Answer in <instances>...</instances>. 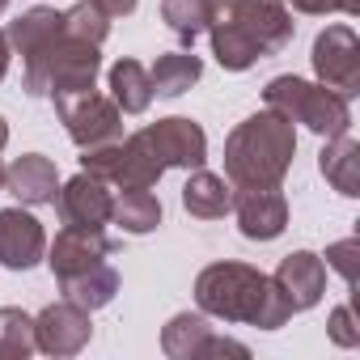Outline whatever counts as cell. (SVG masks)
I'll list each match as a JSON object with an SVG mask.
<instances>
[{
	"label": "cell",
	"mask_w": 360,
	"mask_h": 360,
	"mask_svg": "<svg viewBox=\"0 0 360 360\" xmlns=\"http://www.w3.org/2000/svg\"><path fill=\"white\" fill-rule=\"evenodd\" d=\"M204 34L225 72H246L259 60L280 56L292 43L297 22L284 0H212Z\"/></svg>",
	"instance_id": "cell-1"
},
{
	"label": "cell",
	"mask_w": 360,
	"mask_h": 360,
	"mask_svg": "<svg viewBox=\"0 0 360 360\" xmlns=\"http://www.w3.org/2000/svg\"><path fill=\"white\" fill-rule=\"evenodd\" d=\"M195 305L217 322H246L259 330H280L292 318V305L284 301L280 284L238 259L212 263L195 276Z\"/></svg>",
	"instance_id": "cell-2"
},
{
	"label": "cell",
	"mask_w": 360,
	"mask_h": 360,
	"mask_svg": "<svg viewBox=\"0 0 360 360\" xmlns=\"http://www.w3.org/2000/svg\"><path fill=\"white\" fill-rule=\"evenodd\" d=\"M297 157V127L263 106L225 136V178L233 187H280Z\"/></svg>",
	"instance_id": "cell-3"
},
{
	"label": "cell",
	"mask_w": 360,
	"mask_h": 360,
	"mask_svg": "<svg viewBox=\"0 0 360 360\" xmlns=\"http://www.w3.org/2000/svg\"><path fill=\"white\" fill-rule=\"evenodd\" d=\"M263 102L271 110H280L288 123H301L305 131L314 136H339V131H352V106L343 94L326 89L322 81H305V77H271L263 85Z\"/></svg>",
	"instance_id": "cell-4"
},
{
	"label": "cell",
	"mask_w": 360,
	"mask_h": 360,
	"mask_svg": "<svg viewBox=\"0 0 360 360\" xmlns=\"http://www.w3.org/2000/svg\"><path fill=\"white\" fill-rule=\"evenodd\" d=\"M81 169L106 178L110 187L119 191H153L161 183V157L153 153L148 136L144 131H131L115 144H98V148H81Z\"/></svg>",
	"instance_id": "cell-5"
},
{
	"label": "cell",
	"mask_w": 360,
	"mask_h": 360,
	"mask_svg": "<svg viewBox=\"0 0 360 360\" xmlns=\"http://www.w3.org/2000/svg\"><path fill=\"white\" fill-rule=\"evenodd\" d=\"M51 102H56V115L77 148H98V144L123 140V110L115 106V98L85 89V94H68V98H51Z\"/></svg>",
	"instance_id": "cell-6"
},
{
	"label": "cell",
	"mask_w": 360,
	"mask_h": 360,
	"mask_svg": "<svg viewBox=\"0 0 360 360\" xmlns=\"http://www.w3.org/2000/svg\"><path fill=\"white\" fill-rule=\"evenodd\" d=\"M309 60H314V77L326 89H335L343 98H356L360 94V39H356L352 26H343V22L326 26L314 39Z\"/></svg>",
	"instance_id": "cell-7"
},
{
	"label": "cell",
	"mask_w": 360,
	"mask_h": 360,
	"mask_svg": "<svg viewBox=\"0 0 360 360\" xmlns=\"http://www.w3.org/2000/svg\"><path fill=\"white\" fill-rule=\"evenodd\" d=\"M161 352L169 356V360H200V356H250V347L246 343H238V339H229V335H217L212 330V322H208V314H174L165 326H161Z\"/></svg>",
	"instance_id": "cell-8"
},
{
	"label": "cell",
	"mask_w": 360,
	"mask_h": 360,
	"mask_svg": "<svg viewBox=\"0 0 360 360\" xmlns=\"http://www.w3.org/2000/svg\"><path fill=\"white\" fill-rule=\"evenodd\" d=\"M89 339H94V314L68 297H60L34 314V343L43 356H56V360L77 356L89 347Z\"/></svg>",
	"instance_id": "cell-9"
},
{
	"label": "cell",
	"mask_w": 360,
	"mask_h": 360,
	"mask_svg": "<svg viewBox=\"0 0 360 360\" xmlns=\"http://www.w3.org/2000/svg\"><path fill=\"white\" fill-rule=\"evenodd\" d=\"M229 212L246 242H276L288 229V195L280 187H233Z\"/></svg>",
	"instance_id": "cell-10"
},
{
	"label": "cell",
	"mask_w": 360,
	"mask_h": 360,
	"mask_svg": "<svg viewBox=\"0 0 360 360\" xmlns=\"http://www.w3.org/2000/svg\"><path fill=\"white\" fill-rule=\"evenodd\" d=\"M153 153L161 157L165 169H200L208 161V136L195 119L187 115H169V119H157L144 127Z\"/></svg>",
	"instance_id": "cell-11"
},
{
	"label": "cell",
	"mask_w": 360,
	"mask_h": 360,
	"mask_svg": "<svg viewBox=\"0 0 360 360\" xmlns=\"http://www.w3.org/2000/svg\"><path fill=\"white\" fill-rule=\"evenodd\" d=\"M56 208H60V221L64 225H85V229H102L110 225V208H115V187L106 178L81 169L72 174L68 183H60V195H56Z\"/></svg>",
	"instance_id": "cell-12"
},
{
	"label": "cell",
	"mask_w": 360,
	"mask_h": 360,
	"mask_svg": "<svg viewBox=\"0 0 360 360\" xmlns=\"http://www.w3.org/2000/svg\"><path fill=\"white\" fill-rule=\"evenodd\" d=\"M47 255V233L43 221L18 204V208H0V267L5 271H30Z\"/></svg>",
	"instance_id": "cell-13"
},
{
	"label": "cell",
	"mask_w": 360,
	"mask_h": 360,
	"mask_svg": "<svg viewBox=\"0 0 360 360\" xmlns=\"http://www.w3.org/2000/svg\"><path fill=\"white\" fill-rule=\"evenodd\" d=\"M110 250H115V242L106 238V229H85V225H64L60 233H56V242L47 246V267H51V276L56 280H68V276H77V271H85V267H94V263H102V259H110Z\"/></svg>",
	"instance_id": "cell-14"
},
{
	"label": "cell",
	"mask_w": 360,
	"mask_h": 360,
	"mask_svg": "<svg viewBox=\"0 0 360 360\" xmlns=\"http://www.w3.org/2000/svg\"><path fill=\"white\" fill-rule=\"evenodd\" d=\"M271 280L280 284V292H284V301L292 305V314H305V309H314V305L326 297V263H322V255H314V250H292V255H284Z\"/></svg>",
	"instance_id": "cell-15"
},
{
	"label": "cell",
	"mask_w": 360,
	"mask_h": 360,
	"mask_svg": "<svg viewBox=\"0 0 360 360\" xmlns=\"http://www.w3.org/2000/svg\"><path fill=\"white\" fill-rule=\"evenodd\" d=\"M5 191H9L18 204H26V208L56 204V195H60V169H56L51 157L26 153V157H18V161L5 169Z\"/></svg>",
	"instance_id": "cell-16"
},
{
	"label": "cell",
	"mask_w": 360,
	"mask_h": 360,
	"mask_svg": "<svg viewBox=\"0 0 360 360\" xmlns=\"http://www.w3.org/2000/svg\"><path fill=\"white\" fill-rule=\"evenodd\" d=\"M318 169H322V178H326L339 195L356 200L360 195V140L352 131L330 136L322 144V153H318Z\"/></svg>",
	"instance_id": "cell-17"
},
{
	"label": "cell",
	"mask_w": 360,
	"mask_h": 360,
	"mask_svg": "<svg viewBox=\"0 0 360 360\" xmlns=\"http://www.w3.org/2000/svg\"><path fill=\"white\" fill-rule=\"evenodd\" d=\"M183 208L200 221H221L229 208H233V183L225 174H212V169H191L187 187H183Z\"/></svg>",
	"instance_id": "cell-18"
},
{
	"label": "cell",
	"mask_w": 360,
	"mask_h": 360,
	"mask_svg": "<svg viewBox=\"0 0 360 360\" xmlns=\"http://www.w3.org/2000/svg\"><path fill=\"white\" fill-rule=\"evenodd\" d=\"M64 30V9H51V5H34V9H26L18 22H9V47H13V56H22V60H30L34 51H43L56 34Z\"/></svg>",
	"instance_id": "cell-19"
},
{
	"label": "cell",
	"mask_w": 360,
	"mask_h": 360,
	"mask_svg": "<svg viewBox=\"0 0 360 360\" xmlns=\"http://www.w3.org/2000/svg\"><path fill=\"white\" fill-rule=\"evenodd\" d=\"M60 284V292L68 297V301H77L81 309H106L115 297H119V271L102 259V263H94V267H85V271H77V276H68V280H56Z\"/></svg>",
	"instance_id": "cell-20"
},
{
	"label": "cell",
	"mask_w": 360,
	"mask_h": 360,
	"mask_svg": "<svg viewBox=\"0 0 360 360\" xmlns=\"http://www.w3.org/2000/svg\"><path fill=\"white\" fill-rule=\"evenodd\" d=\"M106 81H110V98H115V106L123 115H144L153 106V98H157L153 81H148V68L140 60H115Z\"/></svg>",
	"instance_id": "cell-21"
},
{
	"label": "cell",
	"mask_w": 360,
	"mask_h": 360,
	"mask_svg": "<svg viewBox=\"0 0 360 360\" xmlns=\"http://www.w3.org/2000/svg\"><path fill=\"white\" fill-rule=\"evenodd\" d=\"M200 77H204V60L195 51H165L148 68L153 94H161V98H183Z\"/></svg>",
	"instance_id": "cell-22"
},
{
	"label": "cell",
	"mask_w": 360,
	"mask_h": 360,
	"mask_svg": "<svg viewBox=\"0 0 360 360\" xmlns=\"http://www.w3.org/2000/svg\"><path fill=\"white\" fill-rule=\"evenodd\" d=\"M110 225H119L131 238H144L161 225V200L153 191H119L110 208Z\"/></svg>",
	"instance_id": "cell-23"
},
{
	"label": "cell",
	"mask_w": 360,
	"mask_h": 360,
	"mask_svg": "<svg viewBox=\"0 0 360 360\" xmlns=\"http://www.w3.org/2000/svg\"><path fill=\"white\" fill-rule=\"evenodd\" d=\"M208 9L212 0H161V22L183 47H195V39L208 30Z\"/></svg>",
	"instance_id": "cell-24"
},
{
	"label": "cell",
	"mask_w": 360,
	"mask_h": 360,
	"mask_svg": "<svg viewBox=\"0 0 360 360\" xmlns=\"http://www.w3.org/2000/svg\"><path fill=\"white\" fill-rule=\"evenodd\" d=\"M34 352V318L18 305H0V360H26Z\"/></svg>",
	"instance_id": "cell-25"
},
{
	"label": "cell",
	"mask_w": 360,
	"mask_h": 360,
	"mask_svg": "<svg viewBox=\"0 0 360 360\" xmlns=\"http://www.w3.org/2000/svg\"><path fill=\"white\" fill-rule=\"evenodd\" d=\"M64 34L81 39V43H94L102 47L106 34H110V18L94 5V0H77L72 9H64Z\"/></svg>",
	"instance_id": "cell-26"
},
{
	"label": "cell",
	"mask_w": 360,
	"mask_h": 360,
	"mask_svg": "<svg viewBox=\"0 0 360 360\" xmlns=\"http://www.w3.org/2000/svg\"><path fill=\"white\" fill-rule=\"evenodd\" d=\"M356 259H360V242H356V238L330 242V246H326V255H322V263H326V267H335V271L343 276V284H347V288L356 284Z\"/></svg>",
	"instance_id": "cell-27"
},
{
	"label": "cell",
	"mask_w": 360,
	"mask_h": 360,
	"mask_svg": "<svg viewBox=\"0 0 360 360\" xmlns=\"http://www.w3.org/2000/svg\"><path fill=\"white\" fill-rule=\"evenodd\" d=\"M326 335H330V343L335 347H360V326H356V314H352V305H335L330 309V318H326Z\"/></svg>",
	"instance_id": "cell-28"
},
{
	"label": "cell",
	"mask_w": 360,
	"mask_h": 360,
	"mask_svg": "<svg viewBox=\"0 0 360 360\" xmlns=\"http://www.w3.org/2000/svg\"><path fill=\"white\" fill-rule=\"evenodd\" d=\"M284 5H292V9L305 13V18H326V13H347V18H356V13H360V0H284Z\"/></svg>",
	"instance_id": "cell-29"
},
{
	"label": "cell",
	"mask_w": 360,
	"mask_h": 360,
	"mask_svg": "<svg viewBox=\"0 0 360 360\" xmlns=\"http://www.w3.org/2000/svg\"><path fill=\"white\" fill-rule=\"evenodd\" d=\"M94 5L115 22V18H131L136 13V5H140V0H94Z\"/></svg>",
	"instance_id": "cell-30"
},
{
	"label": "cell",
	"mask_w": 360,
	"mask_h": 360,
	"mask_svg": "<svg viewBox=\"0 0 360 360\" xmlns=\"http://www.w3.org/2000/svg\"><path fill=\"white\" fill-rule=\"evenodd\" d=\"M9 64H13V47H9V34L0 30V81L9 77Z\"/></svg>",
	"instance_id": "cell-31"
},
{
	"label": "cell",
	"mask_w": 360,
	"mask_h": 360,
	"mask_svg": "<svg viewBox=\"0 0 360 360\" xmlns=\"http://www.w3.org/2000/svg\"><path fill=\"white\" fill-rule=\"evenodd\" d=\"M9 144V123H5V115H0V148Z\"/></svg>",
	"instance_id": "cell-32"
},
{
	"label": "cell",
	"mask_w": 360,
	"mask_h": 360,
	"mask_svg": "<svg viewBox=\"0 0 360 360\" xmlns=\"http://www.w3.org/2000/svg\"><path fill=\"white\" fill-rule=\"evenodd\" d=\"M0 191H5V165H0Z\"/></svg>",
	"instance_id": "cell-33"
},
{
	"label": "cell",
	"mask_w": 360,
	"mask_h": 360,
	"mask_svg": "<svg viewBox=\"0 0 360 360\" xmlns=\"http://www.w3.org/2000/svg\"><path fill=\"white\" fill-rule=\"evenodd\" d=\"M5 9H9V0H0V13H5Z\"/></svg>",
	"instance_id": "cell-34"
}]
</instances>
